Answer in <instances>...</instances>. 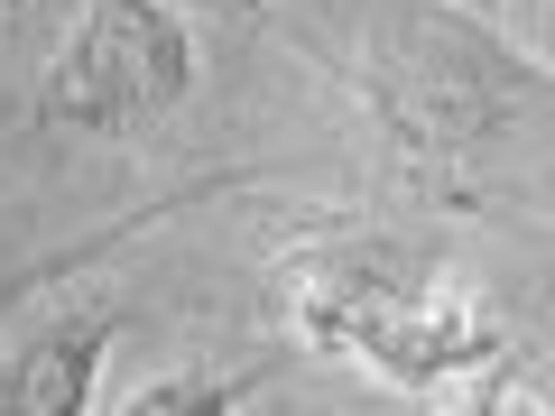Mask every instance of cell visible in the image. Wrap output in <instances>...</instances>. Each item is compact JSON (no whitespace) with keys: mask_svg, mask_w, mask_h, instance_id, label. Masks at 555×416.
<instances>
[{"mask_svg":"<svg viewBox=\"0 0 555 416\" xmlns=\"http://www.w3.org/2000/svg\"><path fill=\"white\" fill-rule=\"evenodd\" d=\"M241 389H259V379H149V389H130L120 407H139V416H177V407H232Z\"/></svg>","mask_w":555,"mask_h":416,"instance_id":"3957f363","label":"cell"},{"mask_svg":"<svg viewBox=\"0 0 555 416\" xmlns=\"http://www.w3.org/2000/svg\"><path fill=\"white\" fill-rule=\"evenodd\" d=\"M112 334H120V306H83V315H56L38 342H20L10 370H0V416H75V407H93Z\"/></svg>","mask_w":555,"mask_h":416,"instance_id":"7a4b0ae2","label":"cell"},{"mask_svg":"<svg viewBox=\"0 0 555 416\" xmlns=\"http://www.w3.org/2000/svg\"><path fill=\"white\" fill-rule=\"evenodd\" d=\"M195 83V20L177 0H93L47 65V102L83 130H130L185 102Z\"/></svg>","mask_w":555,"mask_h":416,"instance_id":"6da1fadb","label":"cell"},{"mask_svg":"<svg viewBox=\"0 0 555 416\" xmlns=\"http://www.w3.org/2000/svg\"><path fill=\"white\" fill-rule=\"evenodd\" d=\"M0 10H28V0H0Z\"/></svg>","mask_w":555,"mask_h":416,"instance_id":"277c9868","label":"cell"}]
</instances>
